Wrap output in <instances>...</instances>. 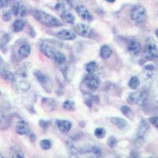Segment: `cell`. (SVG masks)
Returning a JSON list of instances; mask_svg holds the SVG:
<instances>
[{
    "label": "cell",
    "instance_id": "obj_1",
    "mask_svg": "<svg viewBox=\"0 0 158 158\" xmlns=\"http://www.w3.org/2000/svg\"><path fill=\"white\" fill-rule=\"evenodd\" d=\"M32 16L38 22L47 26V27H59L63 25L56 17L52 16L44 11L40 10H35L32 11Z\"/></svg>",
    "mask_w": 158,
    "mask_h": 158
},
{
    "label": "cell",
    "instance_id": "obj_2",
    "mask_svg": "<svg viewBox=\"0 0 158 158\" xmlns=\"http://www.w3.org/2000/svg\"><path fill=\"white\" fill-rule=\"evenodd\" d=\"M40 49L46 57L55 61L58 64H63L67 60L66 56L63 52H59L56 48L52 47L46 43H42L40 46Z\"/></svg>",
    "mask_w": 158,
    "mask_h": 158
},
{
    "label": "cell",
    "instance_id": "obj_3",
    "mask_svg": "<svg viewBox=\"0 0 158 158\" xmlns=\"http://www.w3.org/2000/svg\"><path fill=\"white\" fill-rule=\"evenodd\" d=\"M144 56L149 61L158 59V48L153 38H148L144 48Z\"/></svg>",
    "mask_w": 158,
    "mask_h": 158
},
{
    "label": "cell",
    "instance_id": "obj_4",
    "mask_svg": "<svg viewBox=\"0 0 158 158\" xmlns=\"http://www.w3.org/2000/svg\"><path fill=\"white\" fill-rule=\"evenodd\" d=\"M33 74L36 77L38 82L43 87L44 89L47 92V93H51L53 84H52V81L51 80L50 77L48 75H46V74H44V73H42L41 71H40V70L34 71Z\"/></svg>",
    "mask_w": 158,
    "mask_h": 158
},
{
    "label": "cell",
    "instance_id": "obj_5",
    "mask_svg": "<svg viewBox=\"0 0 158 158\" xmlns=\"http://www.w3.org/2000/svg\"><path fill=\"white\" fill-rule=\"evenodd\" d=\"M146 11L144 6L135 5L131 10V18L136 23H142L146 19Z\"/></svg>",
    "mask_w": 158,
    "mask_h": 158
},
{
    "label": "cell",
    "instance_id": "obj_6",
    "mask_svg": "<svg viewBox=\"0 0 158 158\" xmlns=\"http://www.w3.org/2000/svg\"><path fill=\"white\" fill-rule=\"evenodd\" d=\"M74 31L77 34L85 38H94L96 33L92 28L85 24H78L74 27Z\"/></svg>",
    "mask_w": 158,
    "mask_h": 158
},
{
    "label": "cell",
    "instance_id": "obj_7",
    "mask_svg": "<svg viewBox=\"0 0 158 158\" xmlns=\"http://www.w3.org/2000/svg\"><path fill=\"white\" fill-rule=\"evenodd\" d=\"M83 83H84L85 86L86 87L89 91L94 92L99 88L101 81L97 76L94 75V74H89V75L85 77Z\"/></svg>",
    "mask_w": 158,
    "mask_h": 158
},
{
    "label": "cell",
    "instance_id": "obj_8",
    "mask_svg": "<svg viewBox=\"0 0 158 158\" xmlns=\"http://www.w3.org/2000/svg\"><path fill=\"white\" fill-rule=\"evenodd\" d=\"M146 93L144 91H138L131 94L128 97L127 102L129 104H138V105H142L146 100Z\"/></svg>",
    "mask_w": 158,
    "mask_h": 158
},
{
    "label": "cell",
    "instance_id": "obj_9",
    "mask_svg": "<svg viewBox=\"0 0 158 158\" xmlns=\"http://www.w3.org/2000/svg\"><path fill=\"white\" fill-rule=\"evenodd\" d=\"M127 47L128 52L131 55L136 56L139 53L141 50V45L140 43L138 42V40L135 38H130L127 40Z\"/></svg>",
    "mask_w": 158,
    "mask_h": 158
},
{
    "label": "cell",
    "instance_id": "obj_10",
    "mask_svg": "<svg viewBox=\"0 0 158 158\" xmlns=\"http://www.w3.org/2000/svg\"><path fill=\"white\" fill-rule=\"evenodd\" d=\"M75 10L76 12H77V15H78L81 19L85 21V22H90L92 20H93V16H92L91 14L89 13V11L88 10V9H87L85 6H77V7H76Z\"/></svg>",
    "mask_w": 158,
    "mask_h": 158
},
{
    "label": "cell",
    "instance_id": "obj_11",
    "mask_svg": "<svg viewBox=\"0 0 158 158\" xmlns=\"http://www.w3.org/2000/svg\"><path fill=\"white\" fill-rule=\"evenodd\" d=\"M11 12L15 16L24 17L27 13V10L23 4H22L20 2H16L13 5Z\"/></svg>",
    "mask_w": 158,
    "mask_h": 158
},
{
    "label": "cell",
    "instance_id": "obj_12",
    "mask_svg": "<svg viewBox=\"0 0 158 158\" xmlns=\"http://www.w3.org/2000/svg\"><path fill=\"white\" fill-rule=\"evenodd\" d=\"M56 36L62 40H72L76 38V35L73 31L63 29L56 33Z\"/></svg>",
    "mask_w": 158,
    "mask_h": 158
},
{
    "label": "cell",
    "instance_id": "obj_13",
    "mask_svg": "<svg viewBox=\"0 0 158 158\" xmlns=\"http://www.w3.org/2000/svg\"><path fill=\"white\" fill-rule=\"evenodd\" d=\"M149 130V125L146 120L142 119L140 123V125L138 127V132H137V138L138 140H142Z\"/></svg>",
    "mask_w": 158,
    "mask_h": 158
},
{
    "label": "cell",
    "instance_id": "obj_14",
    "mask_svg": "<svg viewBox=\"0 0 158 158\" xmlns=\"http://www.w3.org/2000/svg\"><path fill=\"white\" fill-rule=\"evenodd\" d=\"M56 127L61 132L67 133L71 129V123L65 119H57L56 121Z\"/></svg>",
    "mask_w": 158,
    "mask_h": 158
},
{
    "label": "cell",
    "instance_id": "obj_15",
    "mask_svg": "<svg viewBox=\"0 0 158 158\" xmlns=\"http://www.w3.org/2000/svg\"><path fill=\"white\" fill-rule=\"evenodd\" d=\"M41 103L44 108L45 110H47L48 111H54L56 108V101L52 98L44 97V98H43V100H42Z\"/></svg>",
    "mask_w": 158,
    "mask_h": 158
},
{
    "label": "cell",
    "instance_id": "obj_16",
    "mask_svg": "<svg viewBox=\"0 0 158 158\" xmlns=\"http://www.w3.org/2000/svg\"><path fill=\"white\" fill-rule=\"evenodd\" d=\"M29 127L28 124L23 120H21L16 125V132L19 135H25L29 133Z\"/></svg>",
    "mask_w": 158,
    "mask_h": 158
},
{
    "label": "cell",
    "instance_id": "obj_17",
    "mask_svg": "<svg viewBox=\"0 0 158 158\" xmlns=\"http://www.w3.org/2000/svg\"><path fill=\"white\" fill-rule=\"evenodd\" d=\"M111 122L115 125V127L120 130H123L127 127V122L124 118L120 117H113L111 118Z\"/></svg>",
    "mask_w": 158,
    "mask_h": 158
},
{
    "label": "cell",
    "instance_id": "obj_18",
    "mask_svg": "<svg viewBox=\"0 0 158 158\" xmlns=\"http://www.w3.org/2000/svg\"><path fill=\"white\" fill-rule=\"evenodd\" d=\"M31 52V48L29 44H25L22 45L21 47L19 48L18 52V56L22 59H25V58H27L29 56Z\"/></svg>",
    "mask_w": 158,
    "mask_h": 158
},
{
    "label": "cell",
    "instance_id": "obj_19",
    "mask_svg": "<svg viewBox=\"0 0 158 158\" xmlns=\"http://www.w3.org/2000/svg\"><path fill=\"white\" fill-rule=\"evenodd\" d=\"M112 54V51L107 45H103L100 49V56L103 59H108Z\"/></svg>",
    "mask_w": 158,
    "mask_h": 158
},
{
    "label": "cell",
    "instance_id": "obj_20",
    "mask_svg": "<svg viewBox=\"0 0 158 158\" xmlns=\"http://www.w3.org/2000/svg\"><path fill=\"white\" fill-rule=\"evenodd\" d=\"M25 25V23L24 21H22V20L21 19L16 20V21H15L12 25L13 31H14L15 32H21V31H22L24 29Z\"/></svg>",
    "mask_w": 158,
    "mask_h": 158
},
{
    "label": "cell",
    "instance_id": "obj_21",
    "mask_svg": "<svg viewBox=\"0 0 158 158\" xmlns=\"http://www.w3.org/2000/svg\"><path fill=\"white\" fill-rule=\"evenodd\" d=\"M60 16H61V18L63 19V21H64L65 22H67L69 24H73L74 22V15L70 14L67 10L60 14Z\"/></svg>",
    "mask_w": 158,
    "mask_h": 158
},
{
    "label": "cell",
    "instance_id": "obj_22",
    "mask_svg": "<svg viewBox=\"0 0 158 158\" xmlns=\"http://www.w3.org/2000/svg\"><path fill=\"white\" fill-rule=\"evenodd\" d=\"M17 89L20 93H25L30 89V84L25 81H21L17 84Z\"/></svg>",
    "mask_w": 158,
    "mask_h": 158
},
{
    "label": "cell",
    "instance_id": "obj_23",
    "mask_svg": "<svg viewBox=\"0 0 158 158\" xmlns=\"http://www.w3.org/2000/svg\"><path fill=\"white\" fill-rule=\"evenodd\" d=\"M139 85H140V81L136 76H134V77H131L129 81H128V86L131 89H137Z\"/></svg>",
    "mask_w": 158,
    "mask_h": 158
},
{
    "label": "cell",
    "instance_id": "obj_24",
    "mask_svg": "<svg viewBox=\"0 0 158 158\" xmlns=\"http://www.w3.org/2000/svg\"><path fill=\"white\" fill-rule=\"evenodd\" d=\"M121 111H122L123 115L124 116L127 117V118H133L134 113L130 107L127 106V105L122 106L121 107Z\"/></svg>",
    "mask_w": 158,
    "mask_h": 158
},
{
    "label": "cell",
    "instance_id": "obj_25",
    "mask_svg": "<svg viewBox=\"0 0 158 158\" xmlns=\"http://www.w3.org/2000/svg\"><path fill=\"white\" fill-rule=\"evenodd\" d=\"M63 108L67 111H74L75 110V103L70 100H67L63 103Z\"/></svg>",
    "mask_w": 158,
    "mask_h": 158
},
{
    "label": "cell",
    "instance_id": "obj_26",
    "mask_svg": "<svg viewBox=\"0 0 158 158\" xmlns=\"http://www.w3.org/2000/svg\"><path fill=\"white\" fill-rule=\"evenodd\" d=\"M97 63L95 62H89L85 65V70L88 74H94L97 70Z\"/></svg>",
    "mask_w": 158,
    "mask_h": 158
},
{
    "label": "cell",
    "instance_id": "obj_27",
    "mask_svg": "<svg viewBox=\"0 0 158 158\" xmlns=\"http://www.w3.org/2000/svg\"><path fill=\"white\" fill-rule=\"evenodd\" d=\"M1 76H2L5 80H6V81H13L15 80V75H14L11 72L7 71V70H3V71L1 73Z\"/></svg>",
    "mask_w": 158,
    "mask_h": 158
},
{
    "label": "cell",
    "instance_id": "obj_28",
    "mask_svg": "<svg viewBox=\"0 0 158 158\" xmlns=\"http://www.w3.org/2000/svg\"><path fill=\"white\" fill-rule=\"evenodd\" d=\"M105 134H106V131L102 127H98L94 131V135L97 138H103L105 136Z\"/></svg>",
    "mask_w": 158,
    "mask_h": 158
},
{
    "label": "cell",
    "instance_id": "obj_29",
    "mask_svg": "<svg viewBox=\"0 0 158 158\" xmlns=\"http://www.w3.org/2000/svg\"><path fill=\"white\" fill-rule=\"evenodd\" d=\"M40 146L44 150H48L52 147V143L48 139H44V140H42L41 142H40Z\"/></svg>",
    "mask_w": 158,
    "mask_h": 158
},
{
    "label": "cell",
    "instance_id": "obj_30",
    "mask_svg": "<svg viewBox=\"0 0 158 158\" xmlns=\"http://www.w3.org/2000/svg\"><path fill=\"white\" fill-rule=\"evenodd\" d=\"M55 8H56V10L59 13V14H62V13L67 11L66 5H65L63 2H58V3L56 5V6H55Z\"/></svg>",
    "mask_w": 158,
    "mask_h": 158
},
{
    "label": "cell",
    "instance_id": "obj_31",
    "mask_svg": "<svg viewBox=\"0 0 158 158\" xmlns=\"http://www.w3.org/2000/svg\"><path fill=\"white\" fill-rule=\"evenodd\" d=\"M107 144L108 146L111 148H114L117 144V139L114 136H111L108 138V141H107Z\"/></svg>",
    "mask_w": 158,
    "mask_h": 158
},
{
    "label": "cell",
    "instance_id": "obj_32",
    "mask_svg": "<svg viewBox=\"0 0 158 158\" xmlns=\"http://www.w3.org/2000/svg\"><path fill=\"white\" fill-rule=\"evenodd\" d=\"M91 152L93 154L95 155L97 157H98V156H101V155H102V152H101V149L97 147V146H93V147H91Z\"/></svg>",
    "mask_w": 158,
    "mask_h": 158
},
{
    "label": "cell",
    "instance_id": "obj_33",
    "mask_svg": "<svg viewBox=\"0 0 158 158\" xmlns=\"http://www.w3.org/2000/svg\"><path fill=\"white\" fill-rule=\"evenodd\" d=\"M149 123L158 130V116H153L149 118Z\"/></svg>",
    "mask_w": 158,
    "mask_h": 158
},
{
    "label": "cell",
    "instance_id": "obj_34",
    "mask_svg": "<svg viewBox=\"0 0 158 158\" xmlns=\"http://www.w3.org/2000/svg\"><path fill=\"white\" fill-rule=\"evenodd\" d=\"M39 125L40 127L45 130V129H47V128L49 127V125H50V122L44 120V119H40V120L39 121Z\"/></svg>",
    "mask_w": 158,
    "mask_h": 158
},
{
    "label": "cell",
    "instance_id": "obj_35",
    "mask_svg": "<svg viewBox=\"0 0 158 158\" xmlns=\"http://www.w3.org/2000/svg\"><path fill=\"white\" fill-rule=\"evenodd\" d=\"M11 19V14L10 12H6L4 13L2 15V20L5 22H9L10 20Z\"/></svg>",
    "mask_w": 158,
    "mask_h": 158
},
{
    "label": "cell",
    "instance_id": "obj_36",
    "mask_svg": "<svg viewBox=\"0 0 158 158\" xmlns=\"http://www.w3.org/2000/svg\"><path fill=\"white\" fill-rule=\"evenodd\" d=\"M11 1L12 0H0V8H4L7 6Z\"/></svg>",
    "mask_w": 158,
    "mask_h": 158
},
{
    "label": "cell",
    "instance_id": "obj_37",
    "mask_svg": "<svg viewBox=\"0 0 158 158\" xmlns=\"http://www.w3.org/2000/svg\"><path fill=\"white\" fill-rule=\"evenodd\" d=\"M13 157H18V158H23L24 155L22 154V153H20V152H16V153H14V156Z\"/></svg>",
    "mask_w": 158,
    "mask_h": 158
},
{
    "label": "cell",
    "instance_id": "obj_38",
    "mask_svg": "<svg viewBox=\"0 0 158 158\" xmlns=\"http://www.w3.org/2000/svg\"><path fill=\"white\" fill-rule=\"evenodd\" d=\"M145 69L149 70H154V67H153V66H152V65H147V66H146Z\"/></svg>",
    "mask_w": 158,
    "mask_h": 158
},
{
    "label": "cell",
    "instance_id": "obj_39",
    "mask_svg": "<svg viewBox=\"0 0 158 158\" xmlns=\"http://www.w3.org/2000/svg\"><path fill=\"white\" fill-rule=\"evenodd\" d=\"M107 2H110V3H112V2H114L115 1V0H106Z\"/></svg>",
    "mask_w": 158,
    "mask_h": 158
},
{
    "label": "cell",
    "instance_id": "obj_40",
    "mask_svg": "<svg viewBox=\"0 0 158 158\" xmlns=\"http://www.w3.org/2000/svg\"><path fill=\"white\" fill-rule=\"evenodd\" d=\"M155 33H156V36H157V37H158V29H156V32H155Z\"/></svg>",
    "mask_w": 158,
    "mask_h": 158
},
{
    "label": "cell",
    "instance_id": "obj_41",
    "mask_svg": "<svg viewBox=\"0 0 158 158\" xmlns=\"http://www.w3.org/2000/svg\"><path fill=\"white\" fill-rule=\"evenodd\" d=\"M0 157H2V156H1V155H0Z\"/></svg>",
    "mask_w": 158,
    "mask_h": 158
},
{
    "label": "cell",
    "instance_id": "obj_42",
    "mask_svg": "<svg viewBox=\"0 0 158 158\" xmlns=\"http://www.w3.org/2000/svg\"><path fill=\"white\" fill-rule=\"evenodd\" d=\"M0 118H1V113H0Z\"/></svg>",
    "mask_w": 158,
    "mask_h": 158
},
{
    "label": "cell",
    "instance_id": "obj_43",
    "mask_svg": "<svg viewBox=\"0 0 158 158\" xmlns=\"http://www.w3.org/2000/svg\"><path fill=\"white\" fill-rule=\"evenodd\" d=\"M0 63H1V59H0Z\"/></svg>",
    "mask_w": 158,
    "mask_h": 158
}]
</instances>
